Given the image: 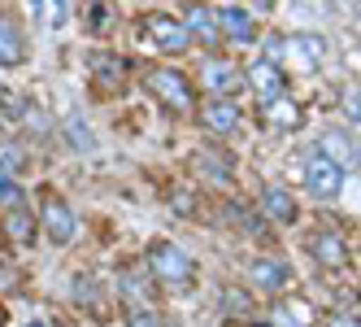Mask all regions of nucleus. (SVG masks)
Segmentation results:
<instances>
[{
	"label": "nucleus",
	"mask_w": 361,
	"mask_h": 327,
	"mask_svg": "<svg viewBox=\"0 0 361 327\" xmlns=\"http://www.w3.org/2000/svg\"><path fill=\"white\" fill-rule=\"evenodd\" d=\"M288 48H296V53H300L309 66H318V61H322V53H326V44H322L318 35H292V40H288Z\"/></svg>",
	"instance_id": "obj_18"
},
{
	"label": "nucleus",
	"mask_w": 361,
	"mask_h": 327,
	"mask_svg": "<svg viewBox=\"0 0 361 327\" xmlns=\"http://www.w3.org/2000/svg\"><path fill=\"white\" fill-rule=\"evenodd\" d=\"M309 249H314V258L326 262V266H344L348 262V244H344V236H335V232H318L314 240H309Z\"/></svg>",
	"instance_id": "obj_11"
},
{
	"label": "nucleus",
	"mask_w": 361,
	"mask_h": 327,
	"mask_svg": "<svg viewBox=\"0 0 361 327\" xmlns=\"http://www.w3.org/2000/svg\"><path fill=\"white\" fill-rule=\"evenodd\" d=\"M144 31H148V40L157 44L161 53H183V48L192 44V35L183 31V22H178V18H170V13H148Z\"/></svg>",
	"instance_id": "obj_4"
},
{
	"label": "nucleus",
	"mask_w": 361,
	"mask_h": 327,
	"mask_svg": "<svg viewBox=\"0 0 361 327\" xmlns=\"http://www.w3.org/2000/svg\"><path fill=\"white\" fill-rule=\"evenodd\" d=\"M27 61V44H22V31L9 18H0V66H22Z\"/></svg>",
	"instance_id": "obj_13"
},
{
	"label": "nucleus",
	"mask_w": 361,
	"mask_h": 327,
	"mask_svg": "<svg viewBox=\"0 0 361 327\" xmlns=\"http://www.w3.org/2000/svg\"><path fill=\"white\" fill-rule=\"evenodd\" d=\"M148 275H157L166 284H183V280H192V258L178 244L157 240V244H148Z\"/></svg>",
	"instance_id": "obj_2"
},
{
	"label": "nucleus",
	"mask_w": 361,
	"mask_h": 327,
	"mask_svg": "<svg viewBox=\"0 0 361 327\" xmlns=\"http://www.w3.org/2000/svg\"><path fill=\"white\" fill-rule=\"evenodd\" d=\"M266 114H270V122H274V127H296V122H300V109L292 105V100H274V105H266Z\"/></svg>",
	"instance_id": "obj_21"
},
{
	"label": "nucleus",
	"mask_w": 361,
	"mask_h": 327,
	"mask_svg": "<svg viewBox=\"0 0 361 327\" xmlns=\"http://www.w3.org/2000/svg\"><path fill=\"white\" fill-rule=\"evenodd\" d=\"M5 232H9L13 244H31V240H35V218H31L27 210H18V206H13V210L5 214Z\"/></svg>",
	"instance_id": "obj_17"
},
{
	"label": "nucleus",
	"mask_w": 361,
	"mask_h": 327,
	"mask_svg": "<svg viewBox=\"0 0 361 327\" xmlns=\"http://www.w3.org/2000/svg\"><path fill=\"white\" fill-rule=\"evenodd\" d=\"M144 83L152 88V96H157L166 109H178V114H188V109H192V88H188V79H183L178 70L152 66V70L144 74Z\"/></svg>",
	"instance_id": "obj_1"
},
{
	"label": "nucleus",
	"mask_w": 361,
	"mask_h": 327,
	"mask_svg": "<svg viewBox=\"0 0 361 327\" xmlns=\"http://www.w3.org/2000/svg\"><path fill=\"white\" fill-rule=\"evenodd\" d=\"M126 327H170L157 310H131L126 314Z\"/></svg>",
	"instance_id": "obj_24"
},
{
	"label": "nucleus",
	"mask_w": 361,
	"mask_h": 327,
	"mask_svg": "<svg viewBox=\"0 0 361 327\" xmlns=\"http://www.w3.org/2000/svg\"><path fill=\"white\" fill-rule=\"evenodd\" d=\"M305 188L314 196H322V201H331V196H340V188H344V170H335L326 157L314 153L305 162Z\"/></svg>",
	"instance_id": "obj_5"
},
{
	"label": "nucleus",
	"mask_w": 361,
	"mask_h": 327,
	"mask_svg": "<svg viewBox=\"0 0 361 327\" xmlns=\"http://www.w3.org/2000/svg\"><path fill=\"white\" fill-rule=\"evenodd\" d=\"M344 109H348V118L357 122V88H348V92H344Z\"/></svg>",
	"instance_id": "obj_27"
},
{
	"label": "nucleus",
	"mask_w": 361,
	"mask_h": 327,
	"mask_svg": "<svg viewBox=\"0 0 361 327\" xmlns=\"http://www.w3.org/2000/svg\"><path fill=\"white\" fill-rule=\"evenodd\" d=\"M105 13H109L105 5H92V27H105Z\"/></svg>",
	"instance_id": "obj_28"
},
{
	"label": "nucleus",
	"mask_w": 361,
	"mask_h": 327,
	"mask_svg": "<svg viewBox=\"0 0 361 327\" xmlns=\"http://www.w3.org/2000/svg\"><path fill=\"white\" fill-rule=\"evenodd\" d=\"M248 275H252V284H257V288H270V292L288 284V266L274 262V258H257V262L248 266Z\"/></svg>",
	"instance_id": "obj_16"
},
{
	"label": "nucleus",
	"mask_w": 361,
	"mask_h": 327,
	"mask_svg": "<svg viewBox=\"0 0 361 327\" xmlns=\"http://www.w3.org/2000/svg\"><path fill=\"white\" fill-rule=\"evenodd\" d=\"M262 210H266V218H274V222H296V201H292L288 188H266V192H262Z\"/></svg>",
	"instance_id": "obj_15"
},
{
	"label": "nucleus",
	"mask_w": 361,
	"mask_h": 327,
	"mask_svg": "<svg viewBox=\"0 0 361 327\" xmlns=\"http://www.w3.org/2000/svg\"><path fill=\"white\" fill-rule=\"evenodd\" d=\"M39 227L48 232V240H53V244H70L79 222H74V210L66 206L61 196H44V206H39Z\"/></svg>",
	"instance_id": "obj_3"
},
{
	"label": "nucleus",
	"mask_w": 361,
	"mask_h": 327,
	"mask_svg": "<svg viewBox=\"0 0 361 327\" xmlns=\"http://www.w3.org/2000/svg\"><path fill=\"white\" fill-rule=\"evenodd\" d=\"M27 327H44V323H27Z\"/></svg>",
	"instance_id": "obj_30"
},
{
	"label": "nucleus",
	"mask_w": 361,
	"mask_h": 327,
	"mask_svg": "<svg viewBox=\"0 0 361 327\" xmlns=\"http://www.w3.org/2000/svg\"><path fill=\"white\" fill-rule=\"evenodd\" d=\"M22 166H27V153H22L18 144H0V170H5V174H18Z\"/></svg>",
	"instance_id": "obj_23"
},
{
	"label": "nucleus",
	"mask_w": 361,
	"mask_h": 327,
	"mask_svg": "<svg viewBox=\"0 0 361 327\" xmlns=\"http://www.w3.org/2000/svg\"><path fill=\"white\" fill-rule=\"evenodd\" d=\"M248 88H252V96L262 100V105H274V100L283 96V70L274 66V61H252L248 66Z\"/></svg>",
	"instance_id": "obj_7"
},
{
	"label": "nucleus",
	"mask_w": 361,
	"mask_h": 327,
	"mask_svg": "<svg viewBox=\"0 0 361 327\" xmlns=\"http://www.w3.org/2000/svg\"><path fill=\"white\" fill-rule=\"evenodd\" d=\"M235 122H240V105H235V100H209V109H204V127H209L214 136L235 131Z\"/></svg>",
	"instance_id": "obj_12"
},
{
	"label": "nucleus",
	"mask_w": 361,
	"mask_h": 327,
	"mask_svg": "<svg viewBox=\"0 0 361 327\" xmlns=\"http://www.w3.org/2000/svg\"><path fill=\"white\" fill-rule=\"evenodd\" d=\"M183 31L192 35V40H200V44H209V48H218V22H214V9H200V5H192V9H183Z\"/></svg>",
	"instance_id": "obj_9"
},
{
	"label": "nucleus",
	"mask_w": 361,
	"mask_h": 327,
	"mask_svg": "<svg viewBox=\"0 0 361 327\" xmlns=\"http://www.w3.org/2000/svg\"><path fill=\"white\" fill-rule=\"evenodd\" d=\"M335 327H357V310H353V319H340Z\"/></svg>",
	"instance_id": "obj_29"
},
{
	"label": "nucleus",
	"mask_w": 361,
	"mask_h": 327,
	"mask_svg": "<svg viewBox=\"0 0 361 327\" xmlns=\"http://www.w3.org/2000/svg\"><path fill=\"white\" fill-rule=\"evenodd\" d=\"M204 83H209V92H218L214 100H226V92L240 88V70L231 61H209L204 66Z\"/></svg>",
	"instance_id": "obj_14"
},
{
	"label": "nucleus",
	"mask_w": 361,
	"mask_h": 327,
	"mask_svg": "<svg viewBox=\"0 0 361 327\" xmlns=\"http://www.w3.org/2000/svg\"><path fill=\"white\" fill-rule=\"evenodd\" d=\"M196 166L209 174V179L231 184V166H226V157H222V153H196Z\"/></svg>",
	"instance_id": "obj_19"
},
{
	"label": "nucleus",
	"mask_w": 361,
	"mask_h": 327,
	"mask_svg": "<svg viewBox=\"0 0 361 327\" xmlns=\"http://www.w3.org/2000/svg\"><path fill=\"white\" fill-rule=\"evenodd\" d=\"M92 70H96V79L100 83H122V74H126V66L118 61V57H92Z\"/></svg>",
	"instance_id": "obj_20"
},
{
	"label": "nucleus",
	"mask_w": 361,
	"mask_h": 327,
	"mask_svg": "<svg viewBox=\"0 0 361 327\" xmlns=\"http://www.w3.org/2000/svg\"><path fill=\"white\" fill-rule=\"evenodd\" d=\"M118 288H122V297L131 301V310H148V301H152V280H148V270L144 266H126L122 275H118Z\"/></svg>",
	"instance_id": "obj_8"
},
{
	"label": "nucleus",
	"mask_w": 361,
	"mask_h": 327,
	"mask_svg": "<svg viewBox=\"0 0 361 327\" xmlns=\"http://www.w3.org/2000/svg\"><path fill=\"white\" fill-rule=\"evenodd\" d=\"M214 22H218V35H231V40H252V18H248V9H240V5H222V9H214Z\"/></svg>",
	"instance_id": "obj_10"
},
{
	"label": "nucleus",
	"mask_w": 361,
	"mask_h": 327,
	"mask_svg": "<svg viewBox=\"0 0 361 327\" xmlns=\"http://www.w3.org/2000/svg\"><path fill=\"white\" fill-rule=\"evenodd\" d=\"M18 196H22L18 179H13V174H5V170H0V201H9V206H18Z\"/></svg>",
	"instance_id": "obj_26"
},
{
	"label": "nucleus",
	"mask_w": 361,
	"mask_h": 327,
	"mask_svg": "<svg viewBox=\"0 0 361 327\" xmlns=\"http://www.w3.org/2000/svg\"><path fill=\"white\" fill-rule=\"evenodd\" d=\"M314 153L326 157L335 170H348V166H357V140L348 131H322L318 144H314Z\"/></svg>",
	"instance_id": "obj_6"
},
{
	"label": "nucleus",
	"mask_w": 361,
	"mask_h": 327,
	"mask_svg": "<svg viewBox=\"0 0 361 327\" xmlns=\"http://www.w3.org/2000/svg\"><path fill=\"white\" fill-rule=\"evenodd\" d=\"M22 118H27V127H31V131H39V136L48 131V114H44V109H35L31 100H27V109H22Z\"/></svg>",
	"instance_id": "obj_25"
},
{
	"label": "nucleus",
	"mask_w": 361,
	"mask_h": 327,
	"mask_svg": "<svg viewBox=\"0 0 361 327\" xmlns=\"http://www.w3.org/2000/svg\"><path fill=\"white\" fill-rule=\"evenodd\" d=\"M66 136H70V144H74V148H83V153H92V148H96V136L87 131V122H83L79 114L66 122Z\"/></svg>",
	"instance_id": "obj_22"
}]
</instances>
